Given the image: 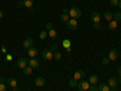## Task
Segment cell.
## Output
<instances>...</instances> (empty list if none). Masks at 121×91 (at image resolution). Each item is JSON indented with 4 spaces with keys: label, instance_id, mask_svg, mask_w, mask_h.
Segmentation results:
<instances>
[{
    "label": "cell",
    "instance_id": "1",
    "mask_svg": "<svg viewBox=\"0 0 121 91\" xmlns=\"http://www.w3.org/2000/svg\"><path fill=\"white\" fill-rule=\"evenodd\" d=\"M68 15H69V17H72V18H75V19H78V18H80V17H81V10H80L79 7H76V6H73L72 9L69 10Z\"/></svg>",
    "mask_w": 121,
    "mask_h": 91
},
{
    "label": "cell",
    "instance_id": "2",
    "mask_svg": "<svg viewBox=\"0 0 121 91\" xmlns=\"http://www.w3.org/2000/svg\"><path fill=\"white\" fill-rule=\"evenodd\" d=\"M76 87H78V90H79V91H86V90H88V89H90V83H88V82H86V80H82V82L78 83Z\"/></svg>",
    "mask_w": 121,
    "mask_h": 91
},
{
    "label": "cell",
    "instance_id": "3",
    "mask_svg": "<svg viewBox=\"0 0 121 91\" xmlns=\"http://www.w3.org/2000/svg\"><path fill=\"white\" fill-rule=\"evenodd\" d=\"M41 56H43V58L46 59V61H51V59L53 58V52L46 49V50H44V51L41 52Z\"/></svg>",
    "mask_w": 121,
    "mask_h": 91
},
{
    "label": "cell",
    "instance_id": "4",
    "mask_svg": "<svg viewBox=\"0 0 121 91\" xmlns=\"http://www.w3.org/2000/svg\"><path fill=\"white\" fill-rule=\"evenodd\" d=\"M67 27L70 30H75L76 27H78V21H76L75 18H69V21L67 22Z\"/></svg>",
    "mask_w": 121,
    "mask_h": 91
},
{
    "label": "cell",
    "instance_id": "5",
    "mask_svg": "<svg viewBox=\"0 0 121 91\" xmlns=\"http://www.w3.org/2000/svg\"><path fill=\"white\" fill-rule=\"evenodd\" d=\"M108 86H109L110 89H115V87L117 86V79H116L115 77L109 78V80H108Z\"/></svg>",
    "mask_w": 121,
    "mask_h": 91
},
{
    "label": "cell",
    "instance_id": "6",
    "mask_svg": "<svg viewBox=\"0 0 121 91\" xmlns=\"http://www.w3.org/2000/svg\"><path fill=\"white\" fill-rule=\"evenodd\" d=\"M17 66H18V68L24 69V68L28 66V61H27L26 58H18V61H17Z\"/></svg>",
    "mask_w": 121,
    "mask_h": 91
},
{
    "label": "cell",
    "instance_id": "7",
    "mask_svg": "<svg viewBox=\"0 0 121 91\" xmlns=\"http://www.w3.org/2000/svg\"><path fill=\"white\" fill-rule=\"evenodd\" d=\"M28 55L30 56V58H35V56L38 55V49L35 46H32L28 49Z\"/></svg>",
    "mask_w": 121,
    "mask_h": 91
},
{
    "label": "cell",
    "instance_id": "8",
    "mask_svg": "<svg viewBox=\"0 0 121 91\" xmlns=\"http://www.w3.org/2000/svg\"><path fill=\"white\" fill-rule=\"evenodd\" d=\"M98 82H99V78H98V75H96V74L90 75L88 83H90L91 85H97V84H98Z\"/></svg>",
    "mask_w": 121,
    "mask_h": 91
},
{
    "label": "cell",
    "instance_id": "9",
    "mask_svg": "<svg viewBox=\"0 0 121 91\" xmlns=\"http://www.w3.org/2000/svg\"><path fill=\"white\" fill-rule=\"evenodd\" d=\"M28 64L32 68H38L40 66V62H39V59H36V58H30L28 61Z\"/></svg>",
    "mask_w": 121,
    "mask_h": 91
},
{
    "label": "cell",
    "instance_id": "10",
    "mask_svg": "<svg viewBox=\"0 0 121 91\" xmlns=\"http://www.w3.org/2000/svg\"><path fill=\"white\" fill-rule=\"evenodd\" d=\"M117 51H116V50L115 49H112V50H110V51H109V56H108V58L110 59V61H115L116 58H117Z\"/></svg>",
    "mask_w": 121,
    "mask_h": 91
},
{
    "label": "cell",
    "instance_id": "11",
    "mask_svg": "<svg viewBox=\"0 0 121 91\" xmlns=\"http://www.w3.org/2000/svg\"><path fill=\"white\" fill-rule=\"evenodd\" d=\"M33 44H34V40H33L32 38H27V39L24 40V43H23V47H24V49H29V47L33 46Z\"/></svg>",
    "mask_w": 121,
    "mask_h": 91
},
{
    "label": "cell",
    "instance_id": "12",
    "mask_svg": "<svg viewBox=\"0 0 121 91\" xmlns=\"http://www.w3.org/2000/svg\"><path fill=\"white\" fill-rule=\"evenodd\" d=\"M84 77H85V72H82V70H76V72L74 73V75H73V78L75 80H80V79H82Z\"/></svg>",
    "mask_w": 121,
    "mask_h": 91
},
{
    "label": "cell",
    "instance_id": "13",
    "mask_svg": "<svg viewBox=\"0 0 121 91\" xmlns=\"http://www.w3.org/2000/svg\"><path fill=\"white\" fill-rule=\"evenodd\" d=\"M35 85H36L38 87L44 86V85H45V79H44L43 77H38V78L35 79Z\"/></svg>",
    "mask_w": 121,
    "mask_h": 91
},
{
    "label": "cell",
    "instance_id": "14",
    "mask_svg": "<svg viewBox=\"0 0 121 91\" xmlns=\"http://www.w3.org/2000/svg\"><path fill=\"white\" fill-rule=\"evenodd\" d=\"M91 19L93 21V23L100 22V15H99V12H93L92 15H91Z\"/></svg>",
    "mask_w": 121,
    "mask_h": 91
},
{
    "label": "cell",
    "instance_id": "15",
    "mask_svg": "<svg viewBox=\"0 0 121 91\" xmlns=\"http://www.w3.org/2000/svg\"><path fill=\"white\" fill-rule=\"evenodd\" d=\"M7 83H9V85H11L12 87H16V86H17V80H16V78H13V77H10V78L7 79Z\"/></svg>",
    "mask_w": 121,
    "mask_h": 91
},
{
    "label": "cell",
    "instance_id": "16",
    "mask_svg": "<svg viewBox=\"0 0 121 91\" xmlns=\"http://www.w3.org/2000/svg\"><path fill=\"white\" fill-rule=\"evenodd\" d=\"M103 17H104V19H107L108 22L113 21V14L110 12V11H105V12H104V15H103Z\"/></svg>",
    "mask_w": 121,
    "mask_h": 91
},
{
    "label": "cell",
    "instance_id": "17",
    "mask_svg": "<svg viewBox=\"0 0 121 91\" xmlns=\"http://www.w3.org/2000/svg\"><path fill=\"white\" fill-rule=\"evenodd\" d=\"M117 23H119V22H116V21H114V19H113V21H110V22H109V26H108V28H109L110 30H114V29H116V27H117Z\"/></svg>",
    "mask_w": 121,
    "mask_h": 91
},
{
    "label": "cell",
    "instance_id": "18",
    "mask_svg": "<svg viewBox=\"0 0 121 91\" xmlns=\"http://www.w3.org/2000/svg\"><path fill=\"white\" fill-rule=\"evenodd\" d=\"M69 15L68 14H65V12H63L62 15H60V22H64V23H67L68 21H69Z\"/></svg>",
    "mask_w": 121,
    "mask_h": 91
},
{
    "label": "cell",
    "instance_id": "19",
    "mask_svg": "<svg viewBox=\"0 0 121 91\" xmlns=\"http://www.w3.org/2000/svg\"><path fill=\"white\" fill-rule=\"evenodd\" d=\"M47 35L51 38V39H56V38H57V32L52 28L51 30H48V32H47Z\"/></svg>",
    "mask_w": 121,
    "mask_h": 91
},
{
    "label": "cell",
    "instance_id": "20",
    "mask_svg": "<svg viewBox=\"0 0 121 91\" xmlns=\"http://www.w3.org/2000/svg\"><path fill=\"white\" fill-rule=\"evenodd\" d=\"M26 7H28V9H30L33 6V4H34V0H23V3H22Z\"/></svg>",
    "mask_w": 121,
    "mask_h": 91
},
{
    "label": "cell",
    "instance_id": "21",
    "mask_svg": "<svg viewBox=\"0 0 121 91\" xmlns=\"http://www.w3.org/2000/svg\"><path fill=\"white\" fill-rule=\"evenodd\" d=\"M98 91H110V87L107 84H100L98 87Z\"/></svg>",
    "mask_w": 121,
    "mask_h": 91
},
{
    "label": "cell",
    "instance_id": "22",
    "mask_svg": "<svg viewBox=\"0 0 121 91\" xmlns=\"http://www.w3.org/2000/svg\"><path fill=\"white\" fill-rule=\"evenodd\" d=\"M32 70H33L32 67H30V66H27V67L23 69V74H24V75H29V74H32Z\"/></svg>",
    "mask_w": 121,
    "mask_h": 91
},
{
    "label": "cell",
    "instance_id": "23",
    "mask_svg": "<svg viewBox=\"0 0 121 91\" xmlns=\"http://www.w3.org/2000/svg\"><path fill=\"white\" fill-rule=\"evenodd\" d=\"M113 19H114V21H116V22L121 21V12H116L115 15H113Z\"/></svg>",
    "mask_w": 121,
    "mask_h": 91
},
{
    "label": "cell",
    "instance_id": "24",
    "mask_svg": "<svg viewBox=\"0 0 121 91\" xmlns=\"http://www.w3.org/2000/svg\"><path fill=\"white\" fill-rule=\"evenodd\" d=\"M69 85L72 86V87H76V85H78V80H75L74 78H72L69 80Z\"/></svg>",
    "mask_w": 121,
    "mask_h": 91
},
{
    "label": "cell",
    "instance_id": "25",
    "mask_svg": "<svg viewBox=\"0 0 121 91\" xmlns=\"http://www.w3.org/2000/svg\"><path fill=\"white\" fill-rule=\"evenodd\" d=\"M62 45H63L65 49H68V47L70 46V40H68V39H64L63 41H62Z\"/></svg>",
    "mask_w": 121,
    "mask_h": 91
},
{
    "label": "cell",
    "instance_id": "26",
    "mask_svg": "<svg viewBox=\"0 0 121 91\" xmlns=\"http://www.w3.org/2000/svg\"><path fill=\"white\" fill-rule=\"evenodd\" d=\"M53 58H55V59H57V61H59L60 58H62V55H60V52L56 51V52L53 54Z\"/></svg>",
    "mask_w": 121,
    "mask_h": 91
},
{
    "label": "cell",
    "instance_id": "27",
    "mask_svg": "<svg viewBox=\"0 0 121 91\" xmlns=\"http://www.w3.org/2000/svg\"><path fill=\"white\" fill-rule=\"evenodd\" d=\"M47 36V30H41V33H40V39H45Z\"/></svg>",
    "mask_w": 121,
    "mask_h": 91
},
{
    "label": "cell",
    "instance_id": "28",
    "mask_svg": "<svg viewBox=\"0 0 121 91\" xmlns=\"http://www.w3.org/2000/svg\"><path fill=\"white\" fill-rule=\"evenodd\" d=\"M102 27H103V26H102V23H100V22H98V23H93V28H95V29H100Z\"/></svg>",
    "mask_w": 121,
    "mask_h": 91
},
{
    "label": "cell",
    "instance_id": "29",
    "mask_svg": "<svg viewBox=\"0 0 121 91\" xmlns=\"http://www.w3.org/2000/svg\"><path fill=\"white\" fill-rule=\"evenodd\" d=\"M110 5L112 6H119V0H110Z\"/></svg>",
    "mask_w": 121,
    "mask_h": 91
},
{
    "label": "cell",
    "instance_id": "30",
    "mask_svg": "<svg viewBox=\"0 0 121 91\" xmlns=\"http://www.w3.org/2000/svg\"><path fill=\"white\" fill-rule=\"evenodd\" d=\"M90 91H98V87L96 86V85H90V89H88Z\"/></svg>",
    "mask_w": 121,
    "mask_h": 91
},
{
    "label": "cell",
    "instance_id": "31",
    "mask_svg": "<svg viewBox=\"0 0 121 91\" xmlns=\"http://www.w3.org/2000/svg\"><path fill=\"white\" fill-rule=\"evenodd\" d=\"M0 91H6V85L4 83H0Z\"/></svg>",
    "mask_w": 121,
    "mask_h": 91
},
{
    "label": "cell",
    "instance_id": "32",
    "mask_svg": "<svg viewBox=\"0 0 121 91\" xmlns=\"http://www.w3.org/2000/svg\"><path fill=\"white\" fill-rule=\"evenodd\" d=\"M53 28V24L52 23H46V30H51Z\"/></svg>",
    "mask_w": 121,
    "mask_h": 91
},
{
    "label": "cell",
    "instance_id": "33",
    "mask_svg": "<svg viewBox=\"0 0 121 91\" xmlns=\"http://www.w3.org/2000/svg\"><path fill=\"white\" fill-rule=\"evenodd\" d=\"M109 61H110V59H109L108 57H105V58L102 59V63H103V64H108V63H109Z\"/></svg>",
    "mask_w": 121,
    "mask_h": 91
},
{
    "label": "cell",
    "instance_id": "34",
    "mask_svg": "<svg viewBox=\"0 0 121 91\" xmlns=\"http://www.w3.org/2000/svg\"><path fill=\"white\" fill-rule=\"evenodd\" d=\"M56 50H57V44H53L52 46H51V49H50V51H56Z\"/></svg>",
    "mask_w": 121,
    "mask_h": 91
},
{
    "label": "cell",
    "instance_id": "35",
    "mask_svg": "<svg viewBox=\"0 0 121 91\" xmlns=\"http://www.w3.org/2000/svg\"><path fill=\"white\" fill-rule=\"evenodd\" d=\"M4 17V11L3 10H0V18H3Z\"/></svg>",
    "mask_w": 121,
    "mask_h": 91
},
{
    "label": "cell",
    "instance_id": "36",
    "mask_svg": "<svg viewBox=\"0 0 121 91\" xmlns=\"http://www.w3.org/2000/svg\"><path fill=\"white\" fill-rule=\"evenodd\" d=\"M12 57H11V55H6V61H10Z\"/></svg>",
    "mask_w": 121,
    "mask_h": 91
},
{
    "label": "cell",
    "instance_id": "37",
    "mask_svg": "<svg viewBox=\"0 0 121 91\" xmlns=\"http://www.w3.org/2000/svg\"><path fill=\"white\" fill-rule=\"evenodd\" d=\"M0 83H5V79L1 77V78H0Z\"/></svg>",
    "mask_w": 121,
    "mask_h": 91
},
{
    "label": "cell",
    "instance_id": "38",
    "mask_svg": "<svg viewBox=\"0 0 121 91\" xmlns=\"http://www.w3.org/2000/svg\"><path fill=\"white\" fill-rule=\"evenodd\" d=\"M117 83H120V84H121V74L119 75V80H117Z\"/></svg>",
    "mask_w": 121,
    "mask_h": 91
},
{
    "label": "cell",
    "instance_id": "39",
    "mask_svg": "<svg viewBox=\"0 0 121 91\" xmlns=\"http://www.w3.org/2000/svg\"><path fill=\"white\" fill-rule=\"evenodd\" d=\"M117 72H119V74H121V67H119V68H117Z\"/></svg>",
    "mask_w": 121,
    "mask_h": 91
},
{
    "label": "cell",
    "instance_id": "40",
    "mask_svg": "<svg viewBox=\"0 0 121 91\" xmlns=\"http://www.w3.org/2000/svg\"><path fill=\"white\" fill-rule=\"evenodd\" d=\"M119 7L121 9V0H119Z\"/></svg>",
    "mask_w": 121,
    "mask_h": 91
},
{
    "label": "cell",
    "instance_id": "41",
    "mask_svg": "<svg viewBox=\"0 0 121 91\" xmlns=\"http://www.w3.org/2000/svg\"><path fill=\"white\" fill-rule=\"evenodd\" d=\"M13 91H18V87L16 86V87H13Z\"/></svg>",
    "mask_w": 121,
    "mask_h": 91
},
{
    "label": "cell",
    "instance_id": "42",
    "mask_svg": "<svg viewBox=\"0 0 121 91\" xmlns=\"http://www.w3.org/2000/svg\"><path fill=\"white\" fill-rule=\"evenodd\" d=\"M110 91H115V90H114V89H110Z\"/></svg>",
    "mask_w": 121,
    "mask_h": 91
}]
</instances>
